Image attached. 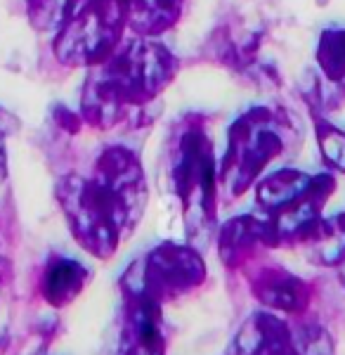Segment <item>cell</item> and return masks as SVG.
<instances>
[{"mask_svg": "<svg viewBox=\"0 0 345 355\" xmlns=\"http://www.w3.org/2000/svg\"><path fill=\"white\" fill-rule=\"evenodd\" d=\"M281 150V140L274 130V123L267 119H260V112L253 116H246L232 130V145H229L227 159H232L234 180L244 182L269 162Z\"/></svg>", "mask_w": 345, "mask_h": 355, "instance_id": "6da1fadb", "label": "cell"}, {"mask_svg": "<svg viewBox=\"0 0 345 355\" xmlns=\"http://www.w3.org/2000/svg\"><path fill=\"white\" fill-rule=\"evenodd\" d=\"M303 239H312L310 249L319 263H341L345 259V216H336L324 225H312Z\"/></svg>", "mask_w": 345, "mask_h": 355, "instance_id": "7a4b0ae2", "label": "cell"}, {"mask_svg": "<svg viewBox=\"0 0 345 355\" xmlns=\"http://www.w3.org/2000/svg\"><path fill=\"white\" fill-rule=\"evenodd\" d=\"M83 282V268L71 261H60L48 272V294L53 301H64L76 294Z\"/></svg>", "mask_w": 345, "mask_h": 355, "instance_id": "3957f363", "label": "cell"}, {"mask_svg": "<svg viewBox=\"0 0 345 355\" xmlns=\"http://www.w3.org/2000/svg\"><path fill=\"white\" fill-rule=\"evenodd\" d=\"M319 62L331 78H341L345 73V33L329 31L321 38Z\"/></svg>", "mask_w": 345, "mask_h": 355, "instance_id": "277c9868", "label": "cell"}, {"mask_svg": "<svg viewBox=\"0 0 345 355\" xmlns=\"http://www.w3.org/2000/svg\"><path fill=\"white\" fill-rule=\"evenodd\" d=\"M321 154L333 168L345 171V133L338 128H321Z\"/></svg>", "mask_w": 345, "mask_h": 355, "instance_id": "5b68a950", "label": "cell"}]
</instances>
